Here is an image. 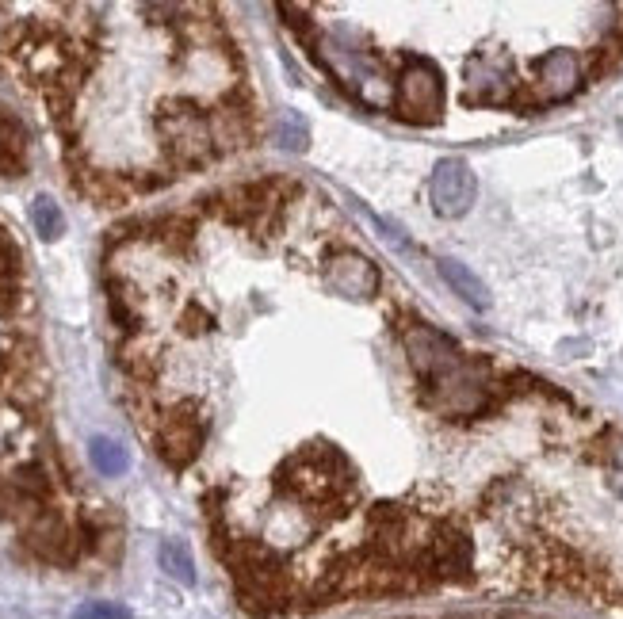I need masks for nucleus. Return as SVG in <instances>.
<instances>
[{"label":"nucleus","instance_id":"obj_1","mask_svg":"<svg viewBox=\"0 0 623 619\" xmlns=\"http://www.w3.org/2000/svg\"><path fill=\"white\" fill-rule=\"evenodd\" d=\"M432 203L440 214H463L474 203V172L463 157H444L432 172Z\"/></svg>","mask_w":623,"mask_h":619},{"label":"nucleus","instance_id":"obj_2","mask_svg":"<svg viewBox=\"0 0 623 619\" xmlns=\"http://www.w3.org/2000/svg\"><path fill=\"white\" fill-rule=\"evenodd\" d=\"M440 272H444V279H448V283H452L455 291L471 302V306H486V302H490L486 299V287H482V283H478V279H474L463 264H455V260H440Z\"/></svg>","mask_w":623,"mask_h":619},{"label":"nucleus","instance_id":"obj_3","mask_svg":"<svg viewBox=\"0 0 623 619\" xmlns=\"http://www.w3.org/2000/svg\"><path fill=\"white\" fill-rule=\"evenodd\" d=\"M88 455H92V463H96V470H100L104 478H119V474L127 470V451L119 448L115 440L96 436V440H92V448H88Z\"/></svg>","mask_w":623,"mask_h":619},{"label":"nucleus","instance_id":"obj_4","mask_svg":"<svg viewBox=\"0 0 623 619\" xmlns=\"http://www.w3.org/2000/svg\"><path fill=\"white\" fill-rule=\"evenodd\" d=\"M31 218H35V226H39V234L43 237H62V230H65V218H62V211H58V203L50 199V195H39L35 203H31Z\"/></svg>","mask_w":623,"mask_h":619},{"label":"nucleus","instance_id":"obj_5","mask_svg":"<svg viewBox=\"0 0 623 619\" xmlns=\"http://www.w3.org/2000/svg\"><path fill=\"white\" fill-rule=\"evenodd\" d=\"M402 619H543V616L513 612V608H459V612H432V616H402Z\"/></svg>","mask_w":623,"mask_h":619},{"label":"nucleus","instance_id":"obj_6","mask_svg":"<svg viewBox=\"0 0 623 619\" xmlns=\"http://www.w3.org/2000/svg\"><path fill=\"white\" fill-rule=\"evenodd\" d=\"M161 558H165L169 566H176V574H180V577H192V562H188V555H184V547L169 543V547L161 551Z\"/></svg>","mask_w":623,"mask_h":619},{"label":"nucleus","instance_id":"obj_7","mask_svg":"<svg viewBox=\"0 0 623 619\" xmlns=\"http://www.w3.org/2000/svg\"><path fill=\"white\" fill-rule=\"evenodd\" d=\"M4 245H12V241H8V237H4V234H0V249H4Z\"/></svg>","mask_w":623,"mask_h":619}]
</instances>
